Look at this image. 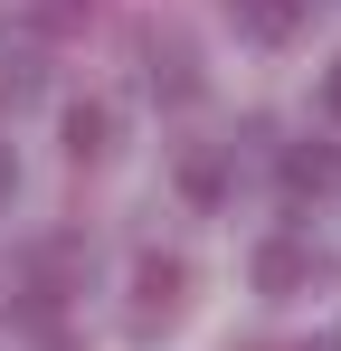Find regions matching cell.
I'll return each mask as SVG.
<instances>
[{
  "label": "cell",
  "instance_id": "6da1fadb",
  "mask_svg": "<svg viewBox=\"0 0 341 351\" xmlns=\"http://www.w3.org/2000/svg\"><path fill=\"white\" fill-rule=\"evenodd\" d=\"M313 285V247H303V237H266V247H256V294H303Z\"/></svg>",
  "mask_w": 341,
  "mask_h": 351
},
{
  "label": "cell",
  "instance_id": "7a4b0ae2",
  "mask_svg": "<svg viewBox=\"0 0 341 351\" xmlns=\"http://www.w3.org/2000/svg\"><path fill=\"white\" fill-rule=\"evenodd\" d=\"M180 285H190L180 256H142V266H133V323H162L170 304H180Z\"/></svg>",
  "mask_w": 341,
  "mask_h": 351
},
{
  "label": "cell",
  "instance_id": "3957f363",
  "mask_svg": "<svg viewBox=\"0 0 341 351\" xmlns=\"http://www.w3.org/2000/svg\"><path fill=\"white\" fill-rule=\"evenodd\" d=\"M237 10V29L256 38V48H284L294 29H303V0H227Z\"/></svg>",
  "mask_w": 341,
  "mask_h": 351
},
{
  "label": "cell",
  "instance_id": "277c9868",
  "mask_svg": "<svg viewBox=\"0 0 341 351\" xmlns=\"http://www.w3.org/2000/svg\"><path fill=\"white\" fill-rule=\"evenodd\" d=\"M332 180H341V152H332V143H313V152H284V190H294V199H323Z\"/></svg>",
  "mask_w": 341,
  "mask_h": 351
},
{
  "label": "cell",
  "instance_id": "5b68a950",
  "mask_svg": "<svg viewBox=\"0 0 341 351\" xmlns=\"http://www.w3.org/2000/svg\"><path fill=\"white\" fill-rule=\"evenodd\" d=\"M66 152H76V162H105L114 152V114L105 105H76V114H66Z\"/></svg>",
  "mask_w": 341,
  "mask_h": 351
},
{
  "label": "cell",
  "instance_id": "8992f818",
  "mask_svg": "<svg viewBox=\"0 0 341 351\" xmlns=\"http://www.w3.org/2000/svg\"><path fill=\"white\" fill-rule=\"evenodd\" d=\"M180 190H190V199L209 209V199H218V190H227V171H218V152H190V162H180Z\"/></svg>",
  "mask_w": 341,
  "mask_h": 351
},
{
  "label": "cell",
  "instance_id": "52a82bcc",
  "mask_svg": "<svg viewBox=\"0 0 341 351\" xmlns=\"http://www.w3.org/2000/svg\"><path fill=\"white\" fill-rule=\"evenodd\" d=\"M29 86H38V58H29V48H10V38H0V95H10V105H19V95H29Z\"/></svg>",
  "mask_w": 341,
  "mask_h": 351
},
{
  "label": "cell",
  "instance_id": "ba28073f",
  "mask_svg": "<svg viewBox=\"0 0 341 351\" xmlns=\"http://www.w3.org/2000/svg\"><path fill=\"white\" fill-rule=\"evenodd\" d=\"M323 114L341 123V58H332V76H323Z\"/></svg>",
  "mask_w": 341,
  "mask_h": 351
},
{
  "label": "cell",
  "instance_id": "9c48e42d",
  "mask_svg": "<svg viewBox=\"0 0 341 351\" xmlns=\"http://www.w3.org/2000/svg\"><path fill=\"white\" fill-rule=\"evenodd\" d=\"M303 351H341V332H323V342H303Z\"/></svg>",
  "mask_w": 341,
  "mask_h": 351
}]
</instances>
